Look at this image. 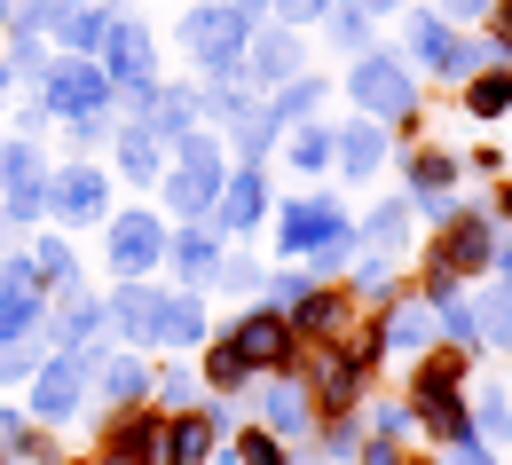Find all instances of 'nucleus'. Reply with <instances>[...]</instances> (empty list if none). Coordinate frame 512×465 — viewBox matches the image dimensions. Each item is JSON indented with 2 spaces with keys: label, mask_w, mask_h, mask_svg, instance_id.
Segmentation results:
<instances>
[{
  "label": "nucleus",
  "mask_w": 512,
  "mask_h": 465,
  "mask_svg": "<svg viewBox=\"0 0 512 465\" xmlns=\"http://www.w3.org/2000/svg\"><path fill=\"white\" fill-rule=\"evenodd\" d=\"M103 450H111V465H174V418L127 410L103 426Z\"/></svg>",
  "instance_id": "1"
},
{
  "label": "nucleus",
  "mask_w": 512,
  "mask_h": 465,
  "mask_svg": "<svg viewBox=\"0 0 512 465\" xmlns=\"http://www.w3.org/2000/svg\"><path fill=\"white\" fill-rule=\"evenodd\" d=\"M213 174H221V158H213V142H197V134H182V158H174V174H166V190H174V205H182V213H205V205H213Z\"/></svg>",
  "instance_id": "2"
},
{
  "label": "nucleus",
  "mask_w": 512,
  "mask_h": 465,
  "mask_svg": "<svg viewBox=\"0 0 512 465\" xmlns=\"http://www.w3.org/2000/svg\"><path fill=\"white\" fill-rule=\"evenodd\" d=\"M355 103H363L371 119H410V111H418L410 79H402L394 64H355Z\"/></svg>",
  "instance_id": "3"
},
{
  "label": "nucleus",
  "mask_w": 512,
  "mask_h": 465,
  "mask_svg": "<svg viewBox=\"0 0 512 465\" xmlns=\"http://www.w3.org/2000/svg\"><path fill=\"white\" fill-rule=\"evenodd\" d=\"M284 245L292 253H339L347 245V213L339 205H292L284 213Z\"/></svg>",
  "instance_id": "4"
},
{
  "label": "nucleus",
  "mask_w": 512,
  "mask_h": 465,
  "mask_svg": "<svg viewBox=\"0 0 512 465\" xmlns=\"http://www.w3.org/2000/svg\"><path fill=\"white\" fill-rule=\"evenodd\" d=\"M32 324H40V268L8 261L0 268V339L32 332Z\"/></svg>",
  "instance_id": "5"
},
{
  "label": "nucleus",
  "mask_w": 512,
  "mask_h": 465,
  "mask_svg": "<svg viewBox=\"0 0 512 465\" xmlns=\"http://www.w3.org/2000/svg\"><path fill=\"white\" fill-rule=\"evenodd\" d=\"M237 355H245V363H268V371H292V324H284V316H245V324H237Z\"/></svg>",
  "instance_id": "6"
},
{
  "label": "nucleus",
  "mask_w": 512,
  "mask_h": 465,
  "mask_svg": "<svg viewBox=\"0 0 512 465\" xmlns=\"http://www.w3.org/2000/svg\"><path fill=\"white\" fill-rule=\"evenodd\" d=\"M182 40H190L205 64H229V56L245 48V16H229V8H205V16H190V24H182Z\"/></svg>",
  "instance_id": "7"
},
{
  "label": "nucleus",
  "mask_w": 512,
  "mask_h": 465,
  "mask_svg": "<svg viewBox=\"0 0 512 465\" xmlns=\"http://www.w3.org/2000/svg\"><path fill=\"white\" fill-rule=\"evenodd\" d=\"M48 111H64V119H95V111H103V71L64 64L56 79H48Z\"/></svg>",
  "instance_id": "8"
},
{
  "label": "nucleus",
  "mask_w": 512,
  "mask_h": 465,
  "mask_svg": "<svg viewBox=\"0 0 512 465\" xmlns=\"http://www.w3.org/2000/svg\"><path fill=\"white\" fill-rule=\"evenodd\" d=\"M48 205H56V221H95V213H103V174H95V166H64L56 190H48Z\"/></svg>",
  "instance_id": "9"
},
{
  "label": "nucleus",
  "mask_w": 512,
  "mask_h": 465,
  "mask_svg": "<svg viewBox=\"0 0 512 465\" xmlns=\"http://www.w3.org/2000/svg\"><path fill=\"white\" fill-rule=\"evenodd\" d=\"M489 261H497L489 229H481V221H449V237H442V276H473V268H489Z\"/></svg>",
  "instance_id": "10"
},
{
  "label": "nucleus",
  "mask_w": 512,
  "mask_h": 465,
  "mask_svg": "<svg viewBox=\"0 0 512 465\" xmlns=\"http://www.w3.org/2000/svg\"><path fill=\"white\" fill-rule=\"evenodd\" d=\"M111 261L127 268V276H142V268L158 261V221H150V213H119V229H111Z\"/></svg>",
  "instance_id": "11"
},
{
  "label": "nucleus",
  "mask_w": 512,
  "mask_h": 465,
  "mask_svg": "<svg viewBox=\"0 0 512 465\" xmlns=\"http://www.w3.org/2000/svg\"><path fill=\"white\" fill-rule=\"evenodd\" d=\"M0 174H8V205H16V213H40V205H48V182H40V158H32L24 142H8V150H0Z\"/></svg>",
  "instance_id": "12"
},
{
  "label": "nucleus",
  "mask_w": 512,
  "mask_h": 465,
  "mask_svg": "<svg viewBox=\"0 0 512 465\" xmlns=\"http://www.w3.org/2000/svg\"><path fill=\"white\" fill-rule=\"evenodd\" d=\"M111 316L127 324V339H166V292H142V284H127Z\"/></svg>",
  "instance_id": "13"
},
{
  "label": "nucleus",
  "mask_w": 512,
  "mask_h": 465,
  "mask_svg": "<svg viewBox=\"0 0 512 465\" xmlns=\"http://www.w3.org/2000/svg\"><path fill=\"white\" fill-rule=\"evenodd\" d=\"M260 205H268L260 174H237V182L221 190V221H229V229H253V221H260Z\"/></svg>",
  "instance_id": "14"
},
{
  "label": "nucleus",
  "mask_w": 512,
  "mask_h": 465,
  "mask_svg": "<svg viewBox=\"0 0 512 465\" xmlns=\"http://www.w3.org/2000/svg\"><path fill=\"white\" fill-rule=\"evenodd\" d=\"M111 79H127V87H142V79H150V48H142V32H134V24H119V32H111Z\"/></svg>",
  "instance_id": "15"
},
{
  "label": "nucleus",
  "mask_w": 512,
  "mask_h": 465,
  "mask_svg": "<svg viewBox=\"0 0 512 465\" xmlns=\"http://www.w3.org/2000/svg\"><path fill=\"white\" fill-rule=\"evenodd\" d=\"M40 418H64L71 402H79V363H56V371H48V379H40Z\"/></svg>",
  "instance_id": "16"
},
{
  "label": "nucleus",
  "mask_w": 512,
  "mask_h": 465,
  "mask_svg": "<svg viewBox=\"0 0 512 465\" xmlns=\"http://www.w3.org/2000/svg\"><path fill=\"white\" fill-rule=\"evenodd\" d=\"M418 402H426V418H434V434H465V410L449 402L442 379H418Z\"/></svg>",
  "instance_id": "17"
},
{
  "label": "nucleus",
  "mask_w": 512,
  "mask_h": 465,
  "mask_svg": "<svg viewBox=\"0 0 512 465\" xmlns=\"http://www.w3.org/2000/svg\"><path fill=\"white\" fill-rule=\"evenodd\" d=\"M339 158H347V174H371L379 166V127H347L339 134Z\"/></svg>",
  "instance_id": "18"
},
{
  "label": "nucleus",
  "mask_w": 512,
  "mask_h": 465,
  "mask_svg": "<svg viewBox=\"0 0 512 465\" xmlns=\"http://www.w3.org/2000/svg\"><path fill=\"white\" fill-rule=\"evenodd\" d=\"M213 442V418H174V465H197Z\"/></svg>",
  "instance_id": "19"
},
{
  "label": "nucleus",
  "mask_w": 512,
  "mask_h": 465,
  "mask_svg": "<svg viewBox=\"0 0 512 465\" xmlns=\"http://www.w3.org/2000/svg\"><path fill=\"white\" fill-rule=\"evenodd\" d=\"M119 166H127L134 182H150V174H158V142H150V134H127V142H119Z\"/></svg>",
  "instance_id": "20"
},
{
  "label": "nucleus",
  "mask_w": 512,
  "mask_h": 465,
  "mask_svg": "<svg viewBox=\"0 0 512 465\" xmlns=\"http://www.w3.org/2000/svg\"><path fill=\"white\" fill-rule=\"evenodd\" d=\"M103 387H111V402H134L150 387V371H142V363H103Z\"/></svg>",
  "instance_id": "21"
},
{
  "label": "nucleus",
  "mask_w": 512,
  "mask_h": 465,
  "mask_svg": "<svg viewBox=\"0 0 512 465\" xmlns=\"http://www.w3.org/2000/svg\"><path fill=\"white\" fill-rule=\"evenodd\" d=\"M190 111H197L190 95H158V111H150V127H158V134H190Z\"/></svg>",
  "instance_id": "22"
},
{
  "label": "nucleus",
  "mask_w": 512,
  "mask_h": 465,
  "mask_svg": "<svg viewBox=\"0 0 512 465\" xmlns=\"http://www.w3.org/2000/svg\"><path fill=\"white\" fill-rule=\"evenodd\" d=\"M245 371H253V363L237 355V339H221V347H213V387H245Z\"/></svg>",
  "instance_id": "23"
},
{
  "label": "nucleus",
  "mask_w": 512,
  "mask_h": 465,
  "mask_svg": "<svg viewBox=\"0 0 512 465\" xmlns=\"http://www.w3.org/2000/svg\"><path fill=\"white\" fill-rule=\"evenodd\" d=\"M505 103H512V79H505V71H497V79H473V111H481V119H497Z\"/></svg>",
  "instance_id": "24"
},
{
  "label": "nucleus",
  "mask_w": 512,
  "mask_h": 465,
  "mask_svg": "<svg viewBox=\"0 0 512 465\" xmlns=\"http://www.w3.org/2000/svg\"><path fill=\"white\" fill-rule=\"evenodd\" d=\"M300 418H308V410H300L292 387H276V395H268V426H276V434H300Z\"/></svg>",
  "instance_id": "25"
},
{
  "label": "nucleus",
  "mask_w": 512,
  "mask_h": 465,
  "mask_svg": "<svg viewBox=\"0 0 512 465\" xmlns=\"http://www.w3.org/2000/svg\"><path fill=\"white\" fill-rule=\"evenodd\" d=\"M323 158H331V142H323L316 127H308V134H292V166H300V174H316Z\"/></svg>",
  "instance_id": "26"
},
{
  "label": "nucleus",
  "mask_w": 512,
  "mask_h": 465,
  "mask_svg": "<svg viewBox=\"0 0 512 465\" xmlns=\"http://www.w3.org/2000/svg\"><path fill=\"white\" fill-rule=\"evenodd\" d=\"M174 261H182V276H205V268H213V237H182Z\"/></svg>",
  "instance_id": "27"
},
{
  "label": "nucleus",
  "mask_w": 512,
  "mask_h": 465,
  "mask_svg": "<svg viewBox=\"0 0 512 465\" xmlns=\"http://www.w3.org/2000/svg\"><path fill=\"white\" fill-rule=\"evenodd\" d=\"M410 182H418V190L434 198V190H442V182H449V158H442V150H426V158L410 166Z\"/></svg>",
  "instance_id": "28"
},
{
  "label": "nucleus",
  "mask_w": 512,
  "mask_h": 465,
  "mask_svg": "<svg viewBox=\"0 0 512 465\" xmlns=\"http://www.w3.org/2000/svg\"><path fill=\"white\" fill-rule=\"evenodd\" d=\"M457 371H465V355H457V347H442V355H426V371H418V379H442V387H457Z\"/></svg>",
  "instance_id": "29"
},
{
  "label": "nucleus",
  "mask_w": 512,
  "mask_h": 465,
  "mask_svg": "<svg viewBox=\"0 0 512 465\" xmlns=\"http://www.w3.org/2000/svg\"><path fill=\"white\" fill-rule=\"evenodd\" d=\"M394 339H402V347H418V339H426V308H418V300L394 316Z\"/></svg>",
  "instance_id": "30"
},
{
  "label": "nucleus",
  "mask_w": 512,
  "mask_h": 465,
  "mask_svg": "<svg viewBox=\"0 0 512 465\" xmlns=\"http://www.w3.org/2000/svg\"><path fill=\"white\" fill-rule=\"evenodd\" d=\"M260 71H268V79L292 71V40H260Z\"/></svg>",
  "instance_id": "31"
},
{
  "label": "nucleus",
  "mask_w": 512,
  "mask_h": 465,
  "mask_svg": "<svg viewBox=\"0 0 512 465\" xmlns=\"http://www.w3.org/2000/svg\"><path fill=\"white\" fill-rule=\"evenodd\" d=\"M237 458H245V465H276V442H268V434H245V442H237Z\"/></svg>",
  "instance_id": "32"
},
{
  "label": "nucleus",
  "mask_w": 512,
  "mask_h": 465,
  "mask_svg": "<svg viewBox=\"0 0 512 465\" xmlns=\"http://www.w3.org/2000/svg\"><path fill=\"white\" fill-rule=\"evenodd\" d=\"M64 40H71V48H87V40H95V16H87V8H71V16H64Z\"/></svg>",
  "instance_id": "33"
},
{
  "label": "nucleus",
  "mask_w": 512,
  "mask_h": 465,
  "mask_svg": "<svg viewBox=\"0 0 512 465\" xmlns=\"http://www.w3.org/2000/svg\"><path fill=\"white\" fill-rule=\"evenodd\" d=\"M40 268H48V276H56V284H64V276H71V253H64V245H56V237H48V245H40Z\"/></svg>",
  "instance_id": "34"
},
{
  "label": "nucleus",
  "mask_w": 512,
  "mask_h": 465,
  "mask_svg": "<svg viewBox=\"0 0 512 465\" xmlns=\"http://www.w3.org/2000/svg\"><path fill=\"white\" fill-rule=\"evenodd\" d=\"M308 111H316V87H292V95H284V111H276V119H308Z\"/></svg>",
  "instance_id": "35"
},
{
  "label": "nucleus",
  "mask_w": 512,
  "mask_h": 465,
  "mask_svg": "<svg viewBox=\"0 0 512 465\" xmlns=\"http://www.w3.org/2000/svg\"><path fill=\"white\" fill-rule=\"evenodd\" d=\"M489 332H497V339L512 347V300H505V308H489Z\"/></svg>",
  "instance_id": "36"
},
{
  "label": "nucleus",
  "mask_w": 512,
  "mask_h": 465,
  "mask_svg": "<svg viewBox=\"0 0 512 465\" xmlns=\"http://www.w3.org/2000/svg\"><path fill=\"white\" fill-rule=\"evenodd\" d=\"M323 0H284V16H316Z\"/></svg>",
  "instance_id": "37"
},
{
  "label": "nucleus",
  "mask_w": 512,
  "mask_h": 465,
  "mask_svg": "<svg viewBox=\"0 0 512 465\" xmlns=\"http://www.w3.org/2000/svg\"><path fill=\"white\" fill-rule=\"evenodd\" d=\"M497 32H512V0H497Z\"/></svg>",
  "instance_id": "38"
},
{
  "label": "nucleus",
  "mask_w": 512,
  "mask_h": 465,
  "mask_svg": "<svg viewBox=\"0 0 512 465\" xmlns=\"http://www.w3.org/2000/svg\"><path fill=\"white\" fill-rule=\"evenodd\" d=\"M497 268H505V284H512V253H497Z\"/></svg>",
  "instance_id": "39"
},
{
  "label": "nucleus",
  "mask_w": 512,
  "mask_h": 465,
  "mask_svg": "<svg viewBox=\"0 0 512 465\" xmlns=\"http://www.w3.org/2000/svg\"><path fill=\"white\" fill-rule=\"evenodd\" d=\"M449 8H481V0H449Z\"/></svg>",
  "instance_id": "40"
},
{
  "label": "nucleus",
  "mask_w": 512,
  "mask_h": 465,
  "mask_svg": "<svg viewBox=\"0 0 512 465\" xmlns=\"http://www.w3.org/2000/svg\"><path fill=\"white\" fill-rule=\"evenodd\" d=\"M0 95H8V79H0Z\"/></svg>",
  "instance_id": "41"
}]
</instances>
